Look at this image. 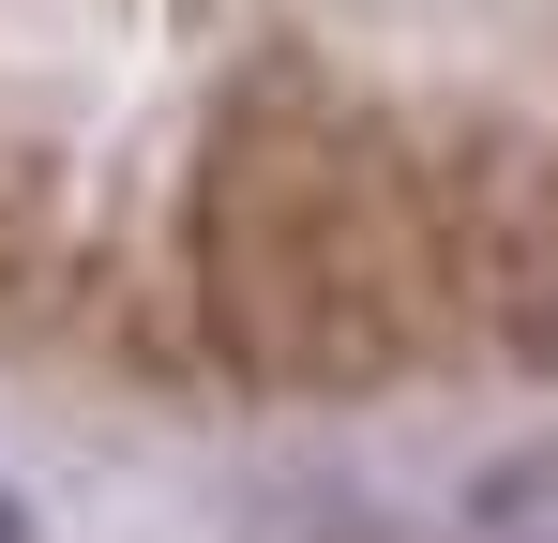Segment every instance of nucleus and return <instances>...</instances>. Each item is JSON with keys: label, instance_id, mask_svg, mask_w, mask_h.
Returning <instances> with one entry per match:
<instances>
[{"label": "nucleus", "instance_id": "obj_2", "mask_svg": "<svg viewBox=\"0 0 558 543\" xmlns=\"http://www.w3.org/2000/svg\"><path fill=\"white\" fill-rule=\"evenodd\" d=\"M0 543H15V514H0Z\"/></svg>", "mask_w": 558, "mask_h": 543}, {"label": "nucleus", "instance_id": "obj_1", "mask_svg": "<svg viewBox=\"0 0 558 543\" xmlns=\"http://www.w3.org/2000/svg\"><path fill=\"white\" fill-rule=\"evenodd\" d=\"M196 333L272 393H377L453 362V181L332 76H257L211 106L182 196Z\"/></svg>", "mask_w": 558, "mask_h": 543}]
</instances>
